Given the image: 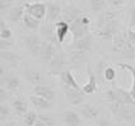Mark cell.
I'll return each instance as SVG.
<instances>
[{
	"mask_svg": "<svg viewBox=\"0 0 135 126\" xmlns=\"http://www.w3.org/2000/svg\"><path fill=\"white\" fill-rule=\"evenodd\" d=\"M35 126H47L45 124V122H44V121H42V120H40L38 119L37 121H36V124H35Z\"/></svg>",
	"mask_w": 135,
	"mask_h": 126,
	"instance_id": "44",
	"label": "cell"
},
{
	"mask_svg": "<svg viewBox=\"0 0 135 126\" xmlns=\"http://www.w3.org/2000/svg\"><path fill=\"white\" fill-rule=\"evenodd\" d=\"M116 19H117L116 12H113L111 9H105V10L101 12L97 17V21H96V30L103 27L105 24L112 22V21H116Z\"/></svg>",
	"mask_w": 135,
	"mask_h": 126,
	"instance_id": "17",
	"label": "cell"
},
{
	"mask_svg": "<svg viewBox=\"0 0 135 126\" xmlns=\"http://www.w3.org/2000/svg\"><path fill=\"white\" fill-rule=\"evenodd\" d=\"M24 14H26L24 5H15V7L9 9V13H8L7 18L10 23H18L19 21L23 19Z\"/></svg>",
	"mask_w": 135,
	"mask_h": 126,
	"instance_id": "23",
	"label": "cell"
},
{
	"mask_svg": "<svg viewBox=\"0 0 135 126\" xmlns=\"http://www.w3.org/2000/svg\"><path fill=\"white\" fill-rule=\"evenodd\" d=\"M71 47H73V50H79V51L84 52L90 51L93 49V36L89 33L79 40H75L71 43Z\"/></svg>",
	"mask_w": 135,
	"mask_h": 126,
	"instance_id": "14",
	"label": "cell"
},
{
	"mask_svg": "<svg viewBox=\"0 0 135 126\" xmlns=\"http://www.w3.org/2000/svg\"><path fill=\"white\" fill-rule=\"evenodd\" d=\"M112 51L121 55L125 59H135V45L130 43L125 36V32H119L112 40Z\"/></svg>",
	"mask_w": 135,
	"mask_h": 126,
	"instance_id": "1",
	"label": "cell"
},
{
	"mask_svg": "<svg viewBox=\"0 0 135 126\" xmlns=\"http://www.w3.org/2000/svg\"><path fill=\"white\" fill-rule=\"evenodd\" d=\"M14 42H15L14 37L7 38V40H0V49H1V50H8V47L13 46Z\"/></svg>",
	"mask_w": 135,
	"mask_h": 126,
	"instance_id": "36",
	"label": "cell"
},
{
	"mask_svg": "<svg viewBox=\"0 0 135 126\" xmlns=\"http://www.w3.org/2000/svg\"><path fill=\"white\" fill-rule=\"evenodd\" d=\"M12 4H13V0H0V10L4 12V10L10 9Z\"/></svg>",
	"mask_w": 135,
	"mask_h": 126,
	"instance_id": "39",
	"label": "cell"
},
{
	"mask_svg": "<svg viewBox=\"0 0 135 126\" xmlns=\"http://www.w3.org/2000/svg\"><path fill=\"white\" fill-rule=\"evenodd\" d=\"M12 104H13V108L17 112V115H19V116H23L26 112L28 111V106L26 103V101L22 99V98H15V99H13Z\"/></svg>",
	"mask_w": 135,
	"mask_h": 126,
	"instance_id": "30",
	"label": "cell"
},
{
	"mask_svg": "<svg viewBox=\"0 0 135 126\" xmlns=\"http://www.w3.org/2000/svg\"><path fill=\"white\" fill-rule=\"evenodd\" d=\"M69 61L66 60V56L64 55V52L59 51L49 62V70L52 75H60L62 71L66 70Z\"/></svg>",
	"mask_w": 135,
	"mask_h": 126,
	"instance_id": "6",
	"label": "cell"
},
{
	"mask_svg": "<svg viewBox=\"0 0 135 126\" xmlns=\"http://www.w3.org/2000/svg\"><path fill=\"white\" fill-rule=\"evenodd\" d=\"M107 3H108L110 7H112V8H120L124 5L125 0H107Z\"/></svg>",
	"mask_w": 135,
	"mask_h": 126,
	"instance_id": "40",
	"label": "cell"
},
{
	"mask_svg": "<svg viewBox=\"0 0 135 126\" xmlns=\"http://www.w3.org/2000/svg\"><path fill=\"white\" fill-rule=\"evenodd\" d=\"M38 119L42 120L47 126H55V121L51 116H47V115H38Z\"/></svg>",
	"mask_w": 135,
	"mask_h": 126,
	"instance_id": "37",
	"label": "cell"
},
{
	"mask_svg": "<svg viewBox=\"0 0 135 126\" xmlns=\"http://www.w3.org/2000/svg\"><path fill=\"white\" fill-rule=\"evenodd\" d=\"M59 76H60L61 83H62L64 85H69V87L75 88V89H82V87L79 85V83L76 82V79L74 78V75H73V73H71L70 70L62 71Z\"/></svg>",
	"mask_w": 135,
	"mask_h": 126,
	"instance_id": "25",
	"label": "cell"
},
{
	"mask_svg": "<svg viewBox=\"0 0 135 126\" xmlns=\"http://www.w3.org/2000/svg\"><path fill=\"white\" fill-rule=\"evenodd\" d=\"M89 30H90V18L88 15H85L84 13L70 23V33H71L73 41L89 35Z\"/></svg>",
	"mask_w": 135,
	"mask_h": 126,
	"instance_id": "2",
	"label": "cell"
},
{
	"mask_svg": "<svg viewBox=\"0 0 135 126\" xmlns=\"http://www.w3.org/2000/svg\"><path fill=\"white\" fill-rule=\"evenodd\" d=\"M12 37H13V32L8 27L7 21L1 19V22H0V40H7V38Z\"/></svg>",
	"mask_w": 135,
	"mask_h": 126,
	"instance_id": "33",
	"label": "cell"
},
{
	"mask_svg": "<svg viewBox=\"0 0 135 126\" xmlns=\"http://www.w3.org/2000/svg\"><path fill=\"white\" fill-rule=\"evenodd\" d=\"M117 66L121 67V69H124V70H126V71H129V73L131 74L133 83H131V87L129 89V92H130L131 97L134 98V101H135V66H133V65L129 64V62H119Z\"/></svg>",
	"mask_w": 135,
	"mask_h": 126,
	"instance_id": "28",
	"label": "cell"
},
{
	"mask_svg": "<svg viewBox=\"0 0 135 126\" xmlns=\"http://www.w3.org/2000/svg\"><path fill=\"white\" fill-rule=\"evenodd\" d=\"M66 1H75V0H66Z\"/></svg>",
	"mask_w": 135,
	"mask_h": 126,
	"instance_id": "46",
	"label": "cell"
},
{
	"mask_svg": "<svg viewBox=\"0 0 135 126\" xmlns=\"http://www.w3.org/2000/svg\"><path fill=\"white\" fill-rule=\"evenodd\" d=\"M10 116V108L8 107L5 103H1L0 104V120L1 122H5Z\"/></svg>",
	"mask_w": 135,
	"mask_h": 126,
	"instance_id": "35",
	"label": "cell"
},
{
	"mask_svg": "<svg viewBox=\"0 0 135 126\" xmlns=\"http://www.w3.org/2000/svg\"><path fill=\"white\" fill-rule=\"evenodd\" d=\"M21 42L27 49V51L33 56H40L42 41L35 33H28V35H22L21 36Z\"/></svg>",
	"mask_w": 135,
	"mask_h": 126,
	"instance_id": "5",
	"label": "cell"
},
{
	"mask_svg": "<svg viewBox=\"0 0 135 126\" xmlns=\"http://www.w3.org/2000/svg\"><path fill=\"white\" fill-rule=\"evenodd\" d=\"M30 102L37 110H42V111H47V110H51L54 107V102L52 101H49L46 98H42L40 96H36V94H31L30 96Z\"/></svg>",
	"mask_w": 135,
	"mask_h": 126,
	"instance_id": "20",
	"label": "cell"
},
{
	"mask_svg": "<svg viewBox=\"0 0 135 126\" xmlns=\"http://www.w3.org/2000/svg\"><path fill=\"white\" fill-rule=\"evenodd\" d=\"M80 115H82L84 119L87 120H97L98 119V110L92 106V104H83L80 107Z\"/></svg>",
	"mask_w": 135,
	"mask_h": 126,
	"instance_id": "27",
	"label": "cell"
},
{
	"mask_svg": "<svg viewBox=\"0 0 135 126\" xmlns=\"http://www.w3.org/2000/svg\"><path fill=\"white\" fill-rule=\"evenodd\" d=\"M85 54L84 51H79V50H73L70 52V65L74 67H80L85 61Z\"/></svg>",
	"mask_w": 135,
	"mask_h": 126,
	"instance_id": "26",
	"label": "cell"
},
{
	"mask_svg": "<svg viewBox=\"0 0 135 126\" xmlns=\"http://www.w3.org/2000/svg\"><path fill=\"white\" fill-rule=\"evenodd\" d=\"M1 87L7 89L8 92H18V89L21 87L19 79L14 75H3L1 76Z\"/></svg>",
	"mask_w": 135,
	"mask_h": 126,
	"instance_id": "19",
	"label": "cell"
},
{
	"mask_svg": "<svg viewBox=\"0 0 135 126\" xmlns=\"http://www.w3.org/2000/svg\"><path fill=\"white\" fill-rule=\"evenodd\" d=\"M97 36L103 41H112L113 37L119 33V21H112V22L105 24L103 27L96 30Z\"/></svg>",
	"mask_w": 135,
	"mask_h": 126,
	"instance_id": "7",
	"label": "cell"
},
{
	"mask_svg": "<svg viewBox=\"0 0 135 126\" xmlns=\"http://www.w3.org/2000/svg\"><path fill=\"white\" fill-rule=\"evenodd\" d=\"M87 71H88V82L82 87V90L85 94H93V93L97 92V89H98L97 76L94 74V71H92L89 65L87 66Z\"/></svg>",
	"mask_w": 135,
	"mask_h": 126,
	"instance_id": "15",
	"label": "cell"
},
{
	"mask_svg": "<svg viewBox=\"0 0 135 126\" xmlns=\"http://www.w3.org/2000/svg\"><path fill=\"white\" fill-rule=\"evenodd\" d=\"M7 98H8L7 89L4 88V87H1V88H0V102H1V103H5Z\"/></svg>",
	"mask_w": 135,
	"mask_h": 126,
	"instance_id": "42",
	"label": "cell"
},
{
	"mask_svg": "<svg viewBox=\"0 0 135 126\" xmlns=\"http://www.w3.org/2000/svg\"><path fill=\"white\" fill-rule=\"evenodd\" d=\"M55 24V32H56V37H57V41L59 43H62L65 41L66 36L70 33V24L65 21H57V22L54 23Z\"/></svg>",
	"mask_w": 135,
	"mask_h": 126,
	"instance_id": "18",
	"label": "cell"
},
{
	"mask_svg": "<svg viewBox=\"0 0 135 126\" xmlns=\"http://www.w3.org/2000/svg\"><path fill=\"white\" fill-rule=\"evenodd\" d=\"M125 36H126V38H128V41L130 43L135 45V30L134 28H129V30H126Z\"/></svg>",
	"mask_w": 135,
	"mask_h": 126,
	"instance_id": "38",
	"label": "cell"
},
{
	"mask_svg": "<svg viewBox=\"0 0 135 126\" xmlns=\"http://www.w3.org/2000/svg\"><path fill=\"white\" fill-rule=\"evenodd\" d=\"M23 76L26 79V82L33 84V85H38V84H44L45 83V78L38 70L32 69V67H26L23 71Z\"/></svg>",
	"mask_w": 135,
	"mask_h": 126,
	"instance_id": "13",
	"label": "cell"
},
{
	"mask_svg": "<svg viewBox=\"0 0 135 126\" xmlns=\"http://www.w3.org/2000/svg\"><path fill=\"white\" fill-rule=\"evenodd\" d=\"M24 9H26V13L27 14L32 15L35 18H37L40 21L46 19V13H47V7H46V3H26L24 4Z\"/></svg>",
	"mask_w": 135,
	"mask_h": 126,
	"instance_id": "8",
	"label": "cell"
},
{
	"mask_svg": "<svg viewBox=\"0 0 135 126\" xmlns=\"http://www.w3.org/2000/svg\"><path fill=\"white\" fill-rule=\"evenodd\" d=\"M83 12L79 9V8L74 7V5H69V7H65L62 9V14H61V19L68 22L69 24L75 21L79 15H82Z\"/></svg>",
	"mask_w": 135,
	"mask_h": 126,
	"instance_id": "21",
	"label": "cell"
},
{
	"mask_svg": "<svg viewBox=\"0 0 135 126\" xmlns=\"http://www.w3.org/2000/svg\"><path fill=\"white\" fill-rule=\"evenodd\" d=\"M32 94H36V96H40L42 98H46L49 101H54L55 97H56V93L51 87L46 85V84H38V85H35L33 89H32Z\"/></svg>",
	"mask_w": 135,
	"mask_h": 126,
	"instance_id": "16",
	"label": "cell"
},
{
	"mask_svg": "<svg viewBox=\"0 0 135 126\" xmlns=\"http://www.w3.org/2000/svg\"><path fill=\"white\" fill-rule=\"evenodd\" d=\"M62 87H64V93H65L68 102L71 106H80L84 102L85 93L83 92L82 89H75L69 87V85H64V84H62Z\"/></svg>",
	"mask_w": 135,
	"mask_h": 126,
	"instance_id": "10",
	"label": "cell"
},
{
	"mask_svg": "<svg viewBox=\"0 0 135 126\" xmlns=\"http://www.w3.org/2000/svg\"><path fill=\"white\" fill-rule=\"evenodd\" d=\"M40 32H41V36L44 38V41H49V42H51L56 47L60 49L61 45L57 41L56 32H55V24H52V22H47V21L44 22V24H41V27H40Z\"/></svg>",
	"mask_w": 135,
	"mask_h": 126,
	"instance_id": "9",
	"label": "cell"
},
{
	"mask_svg": "<svg viewBox=\"0 0 135 126\" xmlns=\"http://www.w3.org/2000/svg\"><path fill=\"white\" fill-rule=\"evenodd\" d=\"M97 125L98 126H113L112 125V122L110 121V120H107V119H97Z\"/></svg>",
	"mask_w": 135,
	"mask_h": 126,
	"instance_id": "43",
	"label": "cell"
},
{
	"mask_svg": "<svg viewBox=\"0 0 135 126\" xmlns=\"http://www.w3.org/2000/svg\"><path fill=\"white\" fill-rule=\"evenodd\" d=\"M106 3L107 0H89L90 4V10L92 13H101L106 9Z\"/></svg>",
	"mask_w": 135,
	"mask_h": 126,
	"instance_id": "32",
	"label": "cell"
},
{
	"mask_svg": "<svg viewBox=\"0 0 135 126\" xmlns=\"http://www.w3.org/2000/svg\"><path fill=\"white\" fill-rule=\"evenodd\" d=\"M0 57H1V61L8 64L9 66L17 67L19 64H21V56L18 54H15L13 51H8V50H1V54H0Z\"/></svg>",
	"mask_w": 135,
	"mask_h": 126,
	"instance_id": "22",
	"label": "cell"
},
{
	"mask_svg": "<svg viewBox=\"0 0 135 126\" xmlns=\"http://www.w3.org/2000/svg\"><path fill=\"white\" fill-rule=\"evenodd\" d=\"M1 126H18L15 122H4Z\"/></svg>",
	"mask_w": 135,
	"mask_h": 126,
	"instance_id": "45",
	"label": "cell"
},
{
	"mask_svg": "<svg viewBox=\"0 0 135 126\" xmlns=\"http://www.w3.org/2000/svg\"><path fill=\"white\" fill-rule=\"evenodd\" d=\"M130 28L135 30V4L133 5L131 12H130Z\"/></svg>",
	"mask_w": 135,
	"mask_h": 126,
	"instance_id": "41",
	"label": "cell"
},
{
	"mask_svg": "<svg viewBox=\"0 0 135 126\" xmlns=\"http://www.w3.org/2000/svg\"><path fill=\"white\" fill-rule=\"evenodd\" d=\"M110 111L119 119L124 120V121H133L135 120V108L131 104H125V103H117V102H112L110 103Z\"/></svg>",
	"mask_w": 135,
	"mask_h": 126,
	"instance_id": "4",
	"label": "cell"
},
{
	"mask_svg": "<svg viewBox=\"0 0 135 126\" xmlns=\"http://www.w3.org/2000/svg\"><path fill=\"white\" fill-rule=\"evenodd\" d=\"M64 124L66 126H80L82 125V117L80 115L74 110H68L64 115Z\"/></svg>",
	"mask_w": 135,
	"mask_h": 126,
	"instance_id": "24",
	"label": "cell"
},
{
	"mask_svg": "<svg viewBox=\"0 0 135 126\" xmlns=\"http://www.w3.org/2000/svg\"><path fill=\"white\" fill-rule=\"evenodd\" d=\"M22 22H23V24H24V27L31 31H36L41 27V21L37 19V18H35V17H32V15L27 14V13L24 14Z\"/></svg>",
	"mask_w": 135,
	"mask_h": 126,
	"instance_id": "29",
	"label": "cell"
},
{
	"mask_svg": "<svg viewBox=\"0 0 135 126\" xmlns=\"http://www.w3.org/2000/svg\"><path fill=\"white\" fill-rule=\"evenodd\" d=\"M103 79L107 82H113L116 79V69L113 66H106L103 70Z\"/></svg>",
	"mask_w": 135,
	"mask_h": 126,
	"instance_id": "34",
	"label": "cell"
},
{
	"mask_svg": "<svg viewBox=\"0 0 135 126\" xmlns=\"http://www.w3.org/2000/svg\"><path fill=\"white\" fill-rule=\"evenodd\" d=\"M106 98L108 99L110 103L117 102V103H125V104L135 106V101L134 98L131 97L130 92L126 90V89L121 88V87H115V88L108 89L106 92Z\"/></svg>",
	"mask_w": 135,
	"mask_h": 126,
	"instance_id": "3",
	"label": "cell"
},
{
	"mask_svg": "<svg viewBox=\"0 0 135 126\" xmlns=\"http://www.w3.org/2000/svg\"><path fill=\"white\" fill-rule=\"evenodd\" d=\"M60 51L59 47H56L54 43L49 42V41H42V46H41V51H40V59L44 62H50L52 57Z\"/></svg>",
	"mask_w": 135,
	"mask_h": 126,
	"instance_id": "11",
	"label": "cell"
},
{
	"mask_svg": "<svg viewBox=\"0 0 135 126\" xmlns=\"http://www.w3.org/2000/svg\"><path fill=\"white\" fill-rule=\"evenodd\" d=\"M47 7V13H46V21L47 22H57L61 18L62 14V8L60 7V4L55 3V1H47L46 3Z\"/></svg>",
	"mask_w": 135,
	"mask_h": 126,
	"instance_id": "12",
	"label": "cell"
},
{
	"mask_svg": "<svg viewBox=\"0 0 135 126\" xmlns=\"http://www.w3.org/2000/svg\"><path fill=\"white\" fill-rule=\"evenodd\" d=\"M22 117L24 126H35L36 121L38 120V113L35 111H27Z\"/></svg>",
	"mask_w": 135,
	"mask_h": 126,
	"instance_id": "31",
	"label": "cell"
}]
</instances>
